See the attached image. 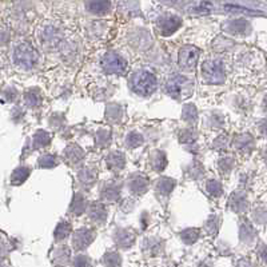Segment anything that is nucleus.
Wrapping results in <instances>:
<instances>
[{"label":"nucleus","instance_id":"16","mask_svg":"<svg viewBox=\"0 0 267 267\" xmlns=\"http://www.w3.org/2000/svg\"><path fill=\"white\" fill-rule=\"evenodd\" d=\"M233 147L235 151H238L241 155L249 156L251 155L254 150H255V138L251 134L243 132L239 134L234 138Z\"/></svg>","mask_w":267,"mask_h":267},{"label":"nucleus","instance_id":"7","mask_svg":"<svg viewBox=\"0 0 267 267\" xmlns=\"http://www.w3.org/2000/svg\"><path fill=\"white\" fill-rule=\"evenodd\" d=\"M182 18H179L178 15H174V14H168V12H163V14L158 15V18L155 19L156 31L162 36L166 37L171 36L172 33L176 32L182 27Z\"/></svg>","mask_w":267,"mask_h":267},{"label":"nucleus","instance_id":"13","mask_svg":"<svg viewBox=\"0 0 267 267\" xmlns=\"http://www.w3.org/2000/svg\"><path fill=\"white\" fill-rule=\"evenodd\" d=\"M122 194V183L111 179L108 182L104 183L100 189V202L102 203H115L118 202Z\"/></svg>","mask_w":267,"mask_h":267},{"label":"nucleus","instance_id":"48","mask_svg":"<svg viewBox=\"0 0 267 267\" xmlns=\"http://www.w3.org/2000/svg\"><path fill=\"white\" fill-rule=\"evenodd\" d=\"M106 28H107L106 22H102V20H95V22L90 23L88 33L93 37H100L104 33Z\"/></svg>","mask_w":267,"mask_h":267},{"label":"nucleus","instance_id":"59","mask_svg":"<svg viewBox=\"0 0 267 267\" xmlns=\"http://www.w3.org/2000/svg\"><path fill=\"white\" fill-rule=\"evenodd\" d=\"M235 267H254V264H252L251 260L249 259H241Z\"/></svg>","mask_w":267,"mask_h":267},{"label":"nucleus","instance_id":"37","mask_svg":"<svg viewBox=\"0 0 267 267\" xmlns=\"http://www.w3.org/2000/svg\"><path fill=\"white\" fill-rule=\"evenodd\" d=\"M71 231H72V226L71 223L66 219H62L58 225H56V229L54 231V238H55L56 242H62L64 239L70 237Z\"/></svg>","mask_w":267,"mask_h":267},{"label":"nucleus","instance_id":"20","mask_svg":"<svg viewBox=\"0 0 267 267\" xmlns=\"http://www.w3.org/2000/svg\"><path fill=\"white\" fill-rule=\"evenodd\" d=\"M258 238V233H256L255 227L250 222L249 219L242 218L239 220V241L241 243L246 246L254 245V242Z\"/></svg>","mask_w":267,"mask_h":267},{"label":"nucleus","instance_id":"26","mask_svg":"<svg viewBox=\"0 0 267 267\" xmlns=\"http://www.w3.org/2000/svg\"><path fill=\"white\" fill-rule=\"evenodd\" d=\"M111 2H87L84 3L85 11L94 16H106L111 12Z\"/></svg>","mask_w":267,"mask_h":267},{"label":"nucleus","instance_id":"46","mask_svg":"<svg viewBox=\"0 0 267 267\" xmlns=\"http://www.w3.org/2000/svg\"><path fill=\"white\" fill-rule=\"evenodd\" d=\"M102 262H103L104 267H122V256L119 252L115 251L106 252Z\"/></svg>","mask_w":267,"mask_h":267},{"label":"nucleus","instance_id":"62","mask_svg":"<svg viewBox=\"0 0 267 267\" xmlns=\"http://www.w3.org/2000/svg\"><path fill=\"white\" fill-rule=\"evenodd\" d=\"M0 11H2V10H0Z\"/></svg>","mask_w":267,"mask_h":267},{"label":"nucleus","instance_id":"43","mask_svg":"<svg viewBox=\"0 0 267 267\" xmlns=\"http://www.w3.org/2000/svg\"><path fill=\"white\" fill-rule=\"evenodd\" d=\"M62 55H63L64 62H68V63H75L79 55L78 45H75V43H68V45H64L63 50H62Z\"/></svg>","mask_w":267,"mask_h":267},{"label":"nucleus","instance_id":"12","mask_svg":"<svg viewBox=\"0 0 267 267\" xmlns=\"http://www.w3.org/2000/svg\"><path fill=\"white\" fill-rule=\"evenodd\" d=\"M229 207L238 215H245L249 211V197L245 190H235L229 198Z\"/></svg>","mask_w":267,"mask_h":267},{"label":"nucleus","instance_id":"9","mask_svg":"<svg viewBox=\"0 0 267 267\" xmlns=\"http://www.w3.org/2000/svg\"><path fill=\"white\" fill-rule=\"evenodd\" d=\"M223 31L231 36L246 37L249 36L252 31L251 23L245 18H234L229 19L223 23Z\"/></svg>","mask_w":267,"mask_h":267},{"label":"nucleus","instance_id":"10","mask_svg":"<svg viewBox=\"0 0 267 267\" xmlns=\"http://www.w3.org/2000/svg\"><path fill=\"white\" fill-rule=\"evenodd\" d=\"M126 187L131 195L142 197V195H145L149 191L150 181L147 178V175L142 174V172H132L127 178Z\"/></svg>","mask_w":267,"mask_h":267},{"label":"nucleus","instance_id":"15","mask_svg":"<svg viewBox=\"0 0 267 267\" xmlns=\"http://www.w3.org/2000/svg\"><path fill=\"white\" fill-rule=\"evenodd\" d=\"M114 242H115L116 247L122 250H128L132 247L135 241H137V233L132 229H127V227H119L114 231Z\"/></svg>","mask_w":267,"mask_h":267},{"label":"nucleus","instance_id":"23","mask_svg":"<svg viewBox=\"0 0 267 267\" xmlns=\"http://www.w3.org/2000/svg\"><path fill=\"white\" fill-rule=\"evenodd\" d=\"M106 166L111 172H120L126 167V156L120 151H110L106 155Z\"/></svg>","mask_w":267,"mask_h":267},{"label":"nucleus","instance_id":"2","mask_svg":"<svg viewBox=\"0 0 267 267\" xmlns=\"http://www.w3.org/2000/svg\"><path fill=\"white\" fill-rule=\"evenodd\" d=\"M194 80L187 75L172 72L164 80V91L175 100H185L194 93Z\"/></svg>","mask_w":267,"mask_h":267},{"label":"nucleus","instance_id":"61","mask_svg":"<svg viewBox=\"0 0 267 267\" xmlns=\"http://www.w3.org/2000/svg\"><path fill=\"white\" fill-rule=\"evenodd\" d=\"M259 130H260V134H262V135L264 137V119H262V122H260Z\"/></svg>","mask_w":267,"mask_h":267},{"label":"nucleus","instance_id":"22","mask_svg":"<svg viewBox=\"0 0 267 267\" xmlns=\"http://www.w3.org/2000/svg\"><path fill=\"white\" fill-rule=\"evenodd\" d=\"M175 186H176V181L168 176H162L156 181L155 183V195L156 198L162 202V200L168 199L171 193L174 191Z\"/></svg>","mask_w":267,"mask_h":267},{"label":"nucleus","instance_id":"58","mask_svg":"<svg viewBox=\"0 0 267 267\" xmlns=\"http://www.w3.org/2000/svg\"><path fill=\"white\" fill-rule=\"evenodd\" d=\"M141 223H142V229H143V230H145L146 227L149 226L150 225V216H149V214H147V212H143V215L141 216Z\"/></svg>","mask_w":267,"mask_h":267},{"label":"nucleus","instance_id":"60","mask_svg":"<svg viewBox=\"0 0 267 267\" xmlns=\"http://www.w3.org/2000/svg\"><path fill=\"white\" fill-rule=\"evenodd\" d=\"M258 254L260 255L262 260H266V246H264V243H260V251H258Z\"/></svg>","mask_w":267,"mask_h":267},{"label":"nucleus","instance_id":"41","mask_svg":"<svg viewBox=\"0 0 267 267\" xmlns=\"http://www.w3.org/2000/svg\"><path fill=\"white\" fill-rule=\"evenodd\" d=\"M95 141H97V147H99L100 150L107 149V147H110L112 142L111 131L107 130V128H99L97 132Z\"/></svg>","mask_w":267,"mask_h":267},{"label":"nucleus","instance_id":"19","mask_svg":"<svg viewBox=\"0 0 267 267\" xmlns=\"http://www.w3.org/2000/svg\"><path fill=\"white\" fill-rule=\"evenodd\" d=\"M98 181V168L95 166L82 167L78 171V183L82 190L88 191L95 186Z\"/></svg>","mask_w":267,"mask_h":267},{"label":"nucleus","instance_id":"47","mask_svg":"<svg viewBox=\"0 0 267 267\" xmlns=\"http://www.w3.org/2000/svg\"><path fill=\"white\" fill-rule=\"evenodd\" d=\"M37 164L41 168H54L59 164V159L58 156L54 155V154H45V155L39 156L37 159Z\"/></svg>","mask_w":267,"mask_h":267},{"label":"nucleus","instance_id":"1","mask_svg":"<svg viewBox=\"0 0 267 267\" xmlns=\"http://www.w3.org/2000/svg\"><path fill=\"white\" fill-rule=\"evenodd\" d=\"M128 88L138 97L147 98L155 93L158 88V79L151 70L139 68L130 75Z\"/></svg>","mask_w":267,"mask_h":267},{"label":"nucleus","instance_id":"29","mask_svg":"<svg viewBox=\"0 0 267 267\" xmlns=\"http://www.w3.org/2000/svg\"><path fill=\"white\" fill-rule=\"evenodd\" d=\"M124 115V111H123V106L119 103H110L107 104L106 107V112H104V118L108 123L111 124H116V123H120Z\"/></svg>","mask_w":267,"mask_h":267},{"label":"nucleus","instance_id":"40","mask_svg":"<svg viewBox=\"0 0 267 267\" xmlns=\"http://www.w3.org/2000/svg\"><path fill=\"white\" fill-rule=\"evenodd\" d=\"M143 143H145V137L141 132H138V131H130L124 138V145H126L127 149H138Z\"/></svg>","mask_w":267,"mask_h":267},{"label":"nucleus","instance_id":"57","mask_svg":"<svg viewBox=\"0 0 267 267\" xmlns=\"http://www.w3.org/2000/svg\"><path fill=\"white\" fill-rule=\"evenodd\" d=\"M11 116L14 122L16 120V118H19V122H20V120L24 118V110H23L22 107H15L14 108V111L11 112Z\"/></svg>","mask_w":267,"mask_h":267},{"label":"nucleus","instance_id":"33","mask_svg":"<svg viewBox=\"0 0 267 267\" xmlns=\"http://www.w3.org/2000/svg\"><path fill=\"white\" fill-rule=\"evenodd\" d=\"M182 120L189 124L190 127H195L198 123V108L194 103H187L183 106Z\"/></svg>","mask_w":267,"mask_h":267},{"label":"nucleus","instance_id":"24","mask_svg":"<svg viewBox=\"0 0 267 267\" xmlns=\"http://www.w3.org/2000/svg\"><path fill=\"white\" fill-rule=\"evenodd\" d=\"M87 199H85L84 194L82 191H78V193L74 194L72 200H71L70 208H68V214L71 216H80L83 215L87 210Z\"/></svg>","mask_w":267,"mask_h":267},{"label":"nucleus","instance_id":"50","mask_svg":"<svg viewBox=\"0 0 267 267\" xmlns=\"http://www.w3.org/2000/svg\"><path fill=\"white\" fill-rule=\"evenodd\" d=\"M251 218L254 220L255 225L258 226H264V223H266V208L264 206H256L251 212Z\"/></svg>","mask_w":267,"mask_h":267},{"label":"nucleus","instance_id":"49","mask_svg":"<svg viewBox=\"0 0 267 267\" xmlns=\"http://www.w3.org/2000/svg\"><path fill=\"white\" fill-rule=\"evenodd\" d=\"M50 127L51 128H54V130L56 131H62L66 128V118H64L63 114H52L51 116H50Z\"/></svg>","mask_w":267,"mask_h":267},{"label":"nucleus","instance_id":"17","mask_svg":"<svg viewBox=\"0 0 267 267\" xmlns=\"http://www.w3.org/2000/svg\"><path fill=\"white\" fill-rule=\"evenodd\" d=\"M87 216L93 223L103 226L108 216V208L107 206L102 202H91L87 206Z\"/></svg>","mask_w":267,"mask_h":267},{"label":"nucleus","instance_id":"11","mask_svg":"<svg viewBox=\"0 0 267 267\" xmlns=\"http://www.w3.org/2000/svg\"><path fill=\"white\" fill-rule=\"evenodd\" d=\"M97 238V230L91 227H82L74 233L72 235V247L76 251H83L88 247Z\"/></svg>","mask_w":267,"mask_h":267},{"label":"nucleus","instance_id":"5","mask_svg":"<svg viewBox=\"0 0 267 267\" xmlns=\"http://www.w3.org/2000/svg\"><path fill=\"white\" fill-rule=\"evenodd\" d=\"M37 37L43 49L52 51V50L59 49L60 46L63 45L64 33L59 26L47 23L37 30Z\"/></svg>","mask_w":267,"mask_h":267},{"label":"nucleus","instance_id":"51","mask_svg":"<svg viewBox=\"0 0 267 267\" xmlns=\"http://www.w3.org/2000/svg\"><path fill=\"white\" fill-rule=\"evenodd\" d=\"M230 147V138L229 135H220L212 142V149L216 151H227Z\"/></svg>","mask_w":267,"mask_h":267},{"label":"nucleus","instance_id":"36","mask_svg":"<svg viewBox=\"0 0 267 267\" xmlns=\"http://www.w3.org/2000/svg\"><path fill=\"white\" fill-rule=\"evenodd\" d=\"M220 227V216L216 214H211L203 225V231L207 237H215Z\"/></svg>","mask_w":267,"mask_h":267},{"label":"nucleus","instance_id":"25","mask_svg":"<svg viewBox=\"0 0 267 267\" xmlns=\"http://www.w3.org/2000/svg\"><path fill=\"white\" fill-rule=\"evenodd\" d=\"M23 100L26 104L27 108L31 110H39L41 107V102H43V97H41L40 90L36 87H31L24 93L23 95Z\"/></svg>","mask_w":267,"mask_h":267},{"label":"nucleus","instance_id":"55","mask_svg":"<svg viewBox=\"0 0 267 267\" xmlns=\"http://www.w3.org/2000/svg\"><path fill=\"white\" fill-rule=\"evenodd\" d=\"M246 104H247V102H246L243 98L235 97L234 103H233V107L235 108V110H238V111H242V110H246Z\"/></svg>","mask_w":267,"mask_h":267},{"label":"nucleus","instance_id":"54","mask_svg":"<svg viewBox=\"0 0 267 267\" xmlns=\"http://www.w3.org/2000/svg\"><path fill=\"white\" fill-rule=\"evenodd\" d=\"M10 40H11V35H10V31L7 28H3L0 27V46L4 47V46L10 45Z\"/></svg>","mask_w":267,"mask_h":267},{"label":"nucleus","instance_id":"32","mask_svg":"<svg viewBox=\"0 0 267 267\" xmlns=\"http://www.w3.org/2000/svg\"><path fill=\"white\" fill-rule=\"evenodd\" d=\"M31 167L28 166H19L15 170L12 171L11 176H10V183L12 186H20L26 182L27 179L30 178L31 175Z\"/></svg>","mask_w":267,"mask_h":267},{"label":"nucleus","instance_id":"6","mask_svg":"<svg viewBox=\"0 0 267 267\" xmlns=\"http://www.w3.org/2000/svg\"><path fill=\"white\" fill-rule=\"evenodd\" d=\"M102 68L107 75H123L127 70V60L119 52L107 51L102 58Z\"/></svg>","mask_w":267,"mask_h":267},{"label":"nucleus","instance_id":"27","mask_svg":"<svg viewBox=\"0 0 267 267\" xmlns=\"http://www.w3.org/2000/svg\"><path fill=\"white\" fill-rule=\"evenodd\" d=\"M203 123L204 126L210 128V130H220L226 124V118H225V115L220 111L212 110V111L206 114Z\"/></svg>","mask_w":267,"mask_h":267},{"label":"nucleus","instance_id":"18","mask_svg":"<svg viewBox=\"0 0 267 267\" xmlns=\"http://www.w3.org/2000/svg\"><path fill=\"white\" fill-rule=\"evenodd\" d=\"M85 152L84 150L78 146L76 143H72V145H68L66 149L62 152V158L66 162L67 164H70L72 167H78L83 163L84 160Z\"/></svg>","mask_w":267,"mask_h":267},{"label":"nucleus","instance_id":"4","mask_svg":"<svg viewBox=\"0 0 267 267\" xmlns=\"http://www.w3.org/2000/svg\"><path fill=\"white\" fill-rule=\"evenodd\" d=\"M200 78L206 84H223L226 82V66L222 59L207 58L200 66Z\"/></svg>","mask_w":267,"mask_h":267},{"label":"nucleus","instance_id":"28","mask_svg":"<svg viewBox=\"0 0 267 267\" xmlns=\"http://www.w3.org/2000/svg\"><path fill=\"white\" fill-rule=\"evenodd\" d=\"M51 135L45 130H37L36 132L33 134V137L31 141L27 142V146H30L31 151L33 150H40L45 149L47 146H50L51 143Z\"/></svg>","mask_w":267,"mask_h":267},{"label":"nucleus","instance_id":"42","mask_svg":"<svg viewBox=\"0 0 267 267\" xmlns=\"http://www.w3.org/2000/svg\"><path fill=\"white\" fill-rule=\"evenodd\" d=\"M204 190L211 198H219L223 195V186L218 179H208L204 185Z\"/></svg>","mask_w":267,"mask_h":267},{"label":"nucleus","instance_id":"44","mask_svg":"<svg viewBox=\"0 0 267 267\" xmlns=\"http://www.w3.org/2000/svg\"><path fill=\"white\" fill-rule=\"evenodd\" d=\"M179 237H181V239H182L185 245L191 246L199 239L200 230L199 229H185V230L179 233Z\"/></svg>","mask_w":267,"mask_h":267},{"label":"nucleus","instance_id":"8","mask_svg":"<svg viewBox=\"0 0 267 267\" xmlns=\"http://www.w3.org/2000/svg\"><path fill=\"white\" fill-rule=\"evenodd\" d=\"M200 51L195 46H183L178 51V66L183 72H193L198 64Z\"/></svg>","mask_w":267,"mask_h":267},{"label":"nucleus","instance_id":"31","mask_svg":"<svg viewBox=\"0 0 267 267\" xmlns=\"http://www.w3.org/2000/svg\"><path fill=\"white\" fill-rule=\"evenodd\" d=\"M150 166L155 172H162L167 166L166 152L162 150H154L150 154Z\"/></svg>","mask_w":267,"mask_h":267},{"label":"nucleus","instance_id":"39","mask_svg":"<svg viewBox=\"0 0 267 267\" xmlns=\"http://www.w3.org/2000/svg\"><path fill=\"white\" fill-rule=\"evenodd\" d=\"M216 164H218L219 174L222 176H229L231 174V171L234 170V167H235V158L231 155L222 156V158H219Z\"/></svg>","mask_w":267,"mask_h":267},{"label":"nucleus","instance_id":"53","mask_svg":"<svg viewBox=\"0 0 267 267\" xmlns=\"http://www.w3.org/2000/svg\"><path fill=\"white\" fill-rule=\"evenodd\" d=\"M74 267H91V258L85 254H79L72 260Z\"/></svg>","mask_w":267,"mask_h":267},{"label":"nucleus","instance_id":"45","mask_svg":"<svg viewBox=\"0 0 267 267\" xmlns=\"http://www.w3.org/2000/svg\"><path fill=\"white\" fill-rule=\"evenodd\" d=\"M235 47V43L230 39H225L223 36L216 37V40L214 41V45H212V49L218 51L219 54H226V52H230L231 50Z\"/></svg>","mask_w":267,"mask_h":267},{"label":"nucleus","instance_id":"52","mask_svg":"<svg viewBox=\"0 0 267 267\" xmlns=\"http://www.w3.org/2000/svg\"><path fill=\"white\" fill-rule=\"evenodd\" d=\"M2 97L4 98L6 102L12 103V102H15V100L19 98V91L16 90V87H14V85H8V87H6V88L2 91Z\"/></svg>","mask_w":267,"mask_h":267},{"label":"nucleus","instance_id":"56","mask_svg":"<svg viewBox=\"0 0 267 267\" xmlns=\"http://www.w3.org/2000/svg\"><path fill=\"white\" fill-rule=\"evenodd\" d=\"M134 207H135V202H134L132 199L123 200L122 206H120V208H122V211L123 212H130V211H132Z\"/></svg>","mask_w":267,"mask_h":267},{"label":"nucleus","instance_id":"14","mask_svg":"<svg viewBox=\"0 0 267 267\" xmlns=\"http://www.w3.org/2000/svg\"><path fill=\"white\" fill-rule=\"evenodd\" d=\"M128 43L132 46L134 49L137 50H147L149 47H151L152 41V35L145 28H134L130 33H128Z\"/></svg>","mask_w":267,"mask_h":267},{"label":"nucleus","instance_id":"30","mask_svg":"<svg viewBox=\"0 0 267 267\" xmlns=\"http://www.w3.org/2000/svg\"><path fill=\"white\" fill-rule=\"evenodd\" d=\"M185 172L186 176L191 181H202L206 174V170H204V166L200 163L199 160H193L191 163H189L185 167Z\"/></svg>","mask_w":267,"mask_h":267},{"label":"nucleus","instance_id":"21","mask_svg":"<svg viewBox=\"0 0 267 267\" xmlns=\"http://www.w3.org/2000/svg\"><path fill=\"white\" fill-rule=\"evenodd\" d=\"M166 242L162 238L158 237H147L143 241L142 249L147 256H159L164 252Z\"/></svg>","mask_w":267,"mask_h":267},{"label":"nucleus","instance_id":"34","mask_svg":"<svg viewBox=\"0 0 267 267\" xmlns=\"http://www.w3.org/2000/svg\"><path fill=\"white\" fill-rule=\"evenodd\" d=\"M141 4L137 3V2H123V3L118 4V11L122 14L124 18H134V16H138L141 14Z\"/></svg>","mask_w":267,"mask_h":267},{"label":"nucleus","instance_id":"35","mask_svg":"<svg viewBox=\"0 0 267 267\" xmlns=\"http://www.w3.org/2000/svg\"><path fill=\"white\" fill-rule=\"evenodd\" d=\"M71 251L67 246H59L52 254V262L56 267H63L70 260Z\"/></svg>","mask_w":267,"mask_h":267},{"label":"nucleus","instance_id":"3","mask_svg":"<svg viewBox=\"0 0 267 267\" xmlns=\"http://www.w3.org/2000/svg\"><path fill=\"white\" fill-rule=\"evenodd\" d=\"M11 58L12 63L24 71L32 70L39 63V52L27 40L16 41L12 47Z\"/></svg>","mask_w":267,"mask_h":267},{"label":"nucleus","instance_id":"38","mask_svg":"<svg viewBox=\"0 0 267 267\" xmlns=\"http://www.w3.org/2000/svg\"><path fill=\"white\" fill-rule=\"evenodd\" d=\"M179 142L185 146H191L197 143L198 139V131L195 127H186L183 130H181L178 135Z\"/></svg>","mask_w":267,"mask_h":267}]
</instances>
